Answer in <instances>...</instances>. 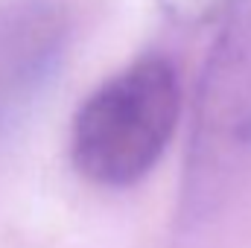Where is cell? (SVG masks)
Masks as SVG:
<instances>
[{
    "label": "cell",
    "instance_id": "cell-2",
    "mask_svg": "<svg viewBox=\"0 0 251 248\" xmlns=\"http://www.w3.org/2000/svg\"><path fill=\"white\" fill-rule=\"evenodd\" d=\"M251 164V0H231L201 76L190 143L184 216L201 222L225 204Z\"/></svg>",
    "mask_w": 251,
    "mask_h": 248
},
{
    "label": "cell",
    "instance_id": "cell-4",
    "mask_svg": "<svg viewBox=\"0 0 251 248\" xmlns=\"http://www.w3.org/2000/svg\"><path fill=\"white\" fill-rule=\"evenodd\" d=\"M158 3L178 21H201L216 9L228 6L231 0H158Z\"/></svg>",
    "mask_w": 251,
    "mask_h": 248
},
{
    "label": "cell",
    "instance_id": "cell-1",
    "mask_svg": "<svg viewBox=\"0 0 251 248\" xmlns=\"http://www.w3.org/2000/svg\"><path fill=\"white\" fill-rule=\"evenodd\" d=\"M181 117V79L167 56H143L100 82L70 123V161L100 187H131L164 158Z\"/></svg>",
    "mask_w": 251,
    "mask_h": 248
},
{
    "label": "cell",
    "instance_id": "cell-3",
    "mask_svg": "<svg viewBox=\"0 0 251 248\" xmlns=\"http://www.w3.org/2000/svg\"><path fill=\"white\" fill-rule=\"evenodd\" d=\"M67 44L70 21L56 0H0V140L50 91Z\"/></svg>",
    "mask_w": 251,
    "mask_h": 248
}]
</instances>
